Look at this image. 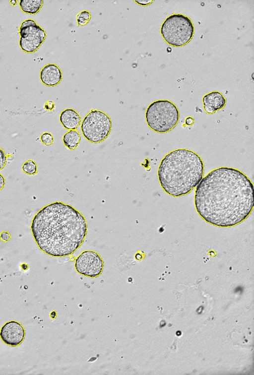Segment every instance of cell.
Masks as SVG:
<instances>
[{
	"label": "cell",
	"mask_w": 254,
	"mask_h": 375,
	"mask_svg": "<svg viewBox=\"0 0 254 375\" xmlns=\"http://www.w3.org/2000/svg\"><path fill=\"white\" fill-rule=\"evenodd\" d=\"M254 185L240 171L220 167L202 178L196 188L194 204L200 217L220 227L236 226L245 220L254 204Z\"/></svg>",
	"instance_id": "cell-1"
},
{
	"label": "cell",
	"mask_w": 254,
	"mask_h": 375,
	"mask_svg": "<svg viewBox=\"0 0 254 375\" xmlns=\"http://www.w3.org/2000/svg\"><path fill=\"white\" fill-rule=\"evenodd\" d=\"M31 229L40 249L47 254H72L82 244L87 231L85 217L72 206L61 201L48 204L34 216Z\"/></svg>",
	"instance_id": "cell-2"
},
{
	"label": "cell",
	"mask_w": 254,
	"mask_h": 375,
	"mask_svg": "<svg viewBox=\"0 0 254 375\" xmlns=\"http://www.w3.org/2000/svg\"><path fill=\"white\" fill-rule=\"evenodd\" d=\"M204 172L203 162L194 152L179 149L167 154L158 170L161 187L168 194L181 196L190 192L199 184Z\"/></svg>",
	"instance_id": "cell-3"
},
{
	"label": "cell",
	"mask_w": 254,
	"mask_h": 375,
	"mask_svg": "<svg viewBox=\"0 0 254 375\" xmlns=\"http://www.w3.org/2000/svg\"><path fill=\"white\" fill-rule=\"evenodd\" d=\"M145 118L148 125L159 133L170 131L177 125L179 112L176 105L167 100H159L147 108Z\"/></svg>",
	"instance_id": "cell-4"
},
{
	"label": "cell",
	"mask_w": 254,
	"mask_h": 375,
	"mask_svg": "<svg viewBox=\"0 0 254 375\" xmlns=\"http://www.w3.org/2000/svg\"><path fill=\"white\" fill-rule=\"evenodd\" d=\"M161 34L170 45L179 47L188 44L194 34V26L188 16L173 14L168 17L162 24Z\"/></svg>",
	"instance_id": "cell-5"
},
{
	"label": "cell",
	"mask_w": 254,
	"mask_h": 375,
	"mask_svg": "<svg viewBox=\"0 0 254 375\" xmlns=\"http://www.w3.org/2000/svg\"><path fill=\"white\" fill-rule=\"evenodd\" d=\"M112 128V121L104 112L91 110L85 117L81 125L84 137L89 141L98 143L109 136Z\"/></svg>",
	"instance_id": "cell-6"
},
{
	"label": "cell",
	"mask_w": 254,
	"mask_h": 375,
	"mask_svg": "<svg viewBox=\"0 0 254 375\" xmlns=\"http://www.w3.org/2000/svg\"><path fill=\"white\" fill-rule=\"evenodd\" d=\"M19 46L26 53L35 52L44 41L45 30L32 19L24 21L19 28Z\"/></svg>",
	"instance_id": "cell-7"
},
{
	"label": "cell",
	"mask_w": 254,
	"mask_h": 375,
	"mask_svg": "<svg viewBox=\"0 0 254 375\" xmlns=\"http://www.w3.org/2000/svg\"><path fill=\"white\" fill-rule=\"evenodd\" d=\"M104 261L97 252L85 250L76 258L75 268L76 271L83 276L90 278L99 276L102 273Z\"/></svg>",
	"instance_id": "cell-8"
},
{
	"label": "cell",
	"mask_w": 254,
	"mask_h": 375,
	"mask_svg": "<svg viewBox=\"0 0 254 375\" xmlns=\"http://www.w3.org/2000/svg\"><path fill=\"white\" fill-rule=\"evenodd\" d=\"M25 330L17 321L12 320L6 322L1 328L0 337L6 344L15 347L20 345L25 337Z\"/></svg>",
	"instance_id": "cell-9"
},
{
	"label": "cell",
	"mask_w": 254,
	"mask_h": 375,
	"mask_svg": "<svg viewBox=\"0 0 254 375\" xmlns=\"http://www.w3.org/2000/svg\"><path fill=\"white\" fill-rule=\"evenodd\" d=\"M40 79L42 82L46 86H56L62 80V73L61 70L55 64H48L41 70Z\"/></svg>",
	"instance_id": "cell-10"
},
{
	"label": "cell",
	"mask_w": 254,
	"mask_h": 375,
	"mask_svg": "<svg viewBox=\"0 0 254 375\" xmlns=\"http://www.w3.org/2000/svg\"><path fill=\"white\" fill-rule=\"evenodd\" d=\"M202 102L205 111L211 114L223 108L226 100L220 92L212 91L204 96Z\"/></svg>",
	"instance_id": "cell-11"
},
{
	"label": "cell",
	"mask_w": 254,
	"mask_h": 375,
	"mask_svg": "<svg viewBox=\"0 0 254 375\" xmlns=\"http://www.w3.org/2000/svg\"><path fill=\"white\" fill-rule=\"evenodd\" d=\"M60 121L65 129L73 130L80 125L81 118L78 113L74 109H66L61 113Z\"/></svg>",
	"instance_id": "cell-12"
},
{
	"label": "cell",
	"mask_w": 254,
	"mask_h": 375,
	"mask_svg": "<svg viewBox=\"0 0 254 375\" xmlns=\"http://www.w3.org/2000/svg\"><path fill=\"white\" fill-rule=\"evenodd\" d=\"M80 140V134L75 129L69 130L68 132L64 133L63 138L64 145L68 149L71 150H74L78 147Z\"/></svg>",
	"instance_id": "cell-13"
},
{
	"label": "cell",
	"mask_w": 254,
	"mask_h": 375,
	"mask_svg": "<svg viewBox=\"0 0 254 375\" xmlns=\"http://www.w3.org/2000/svg\"><path fill=\"white\" fill-rule=\"evenodd\" d=\"M43 3V0H20L19 6L24 12L34 14L39 11Z\"/></svg>",
	"instance_id": "cell-14"
},
{
	"label": "cell",
	"mask_w": 254,
	"mask_h": 375,
	"mask_svg": "<svg viewBox=\"0 0 254 375\" xmlns=\"http://www.w3.org/2000/svg\"><path fill=\"white\" fill-rule=\"evenodd\" d=\"M23 171L28 175H34L37 173L36 163L32 160H28L23 165Z\"/></svg>",
	"instance_id": "cell-15"
},
{
	"label": "cell",
	"mask_w": 254,
	"mask_h": 375,
	"mask_svg": "<svg viewBox=\"0 0 254 375\" xmlns=\"http://www.w3.org/2000/svg\"><path fill=\"white\" fill-rule=\"evenodd\" d=\"M90 13L86 10L80 12L76 16V20L78 26H84L87 24L91 19Z\"/></svg>",
	"instance_id": "cell-16"
},
{
	"label": "cell",
	"mask_w": 254,
	"mask_h": 375,
	"mask_svg": "<svg viewBox=\"0 0 254 375\" xmlns=\"http://www.w3.org/2000/svg\"><path fill=\"white\" fill-rule=\"evenodd\" d=\"M41 140L44 145H50L54 142V137L49 132H44L41 136Z\"/></svg>",
	"instance_id": "cell-17"
},
{
	"label": "cell",
	"mask_w": 254,
	"mask_h": 375,
	"mask_svg": "<svg viewBox=\"0 0 254 375\" xmlns=\"http://www.w3.org/2000/svg\"><path fill=\"white\" fill-rule=\"evenodd\" d=\"M6 157L4 151L0 148V170L2 169L6 163Z\"/></svg>",
	"instance_id": "cell-18"
},
{
	"label": "cell",
	"mask_w": 254,
	"mask_h": 375,
	"mask_svg": "<svg viewBox=\"0 0 254 375\" xmlns=\"http://www.w3.org/2000/svg\"><path fill=\"white\" fill-rule=\"evenodd\" d=\"M0 238L3 242H7L10 240L11 236L8 232L3 231L0 234Z\"/></svg>",
	"instance_id": "cell-19"
},
{
	"label": "cell",
	"mask_w": 254,
	"mask_h": 375,
	"mask_svg": "<svg viewBox=\"0 0 254 375\" xmlns=\"http://www.w3.org/2000/svg\"><path fill=\"white\" fill-rule=\"evenodd\" d=\"M44 108L47 110L52 111L55 108V104L51 101H48L45 104Z\"/></svg>",
	"instance_id": "cell-20"
},
{
	"label": "cell",
	"mask_w": 254,
	"mask_h": 375,
	"mask_svg": "<svg viewBox=\"0 0 254 375\" xmlns=\"http://www.w3.org/2000/svg\"><path fill=\"white\" fill-rule=\"evenodd\" d=\"M134 1L141 5H147L151 3L153 0H135Z\"/></svg>",
	"instance_id": "cell-21"
},
{
	"label": "cell",
	"mask_w": 254,
	"mask_h": 375,
	"mask_svg": "<svg viewBox=\"0 0 254 375\" xmlns=\"http://www.w3.org/2000/svg\"><path fill=\"white\" fill-rule=\"evenodd\" d=\"M5 185V180L3 176L0 174V191L3 188Z\"/></svg>",
	"instance_id": "cell-22"
},
{
	"label": "cell",
	"mask_w": 254,
	"mask_h": 375,
	"mask_svg": "<svg viewBox=\"0 0 254 375\" xmlns=\"http://www.w3.org/2000/svg\"><path fill=\"white\" fill-rule=\"evenodd\" d=\"M194 123V119L192 117H188L186 119V124L188 125H191Z\"/></svg>",
	"instance_id": "cell-23"
},
{
	"label": "cell",
	"mask_w": 254,
	"mask_h": 375,
	"mask_svg": "<svg viewBox=\"0 0 254 375\" xmlns=\"http://www.w3.org/2000/svg\"><path fill=\"white\" fill-rule=\"evenodd\" d=\"M21 268H22V269H23V270H27V269L28 268V265H27V264H25V263H23V264H22L21 265Z\"/></svg>",
	"instance_id": "cell-24"
},
{
	"label": "cell",
	"mask_w": 254,
	"mask_h": 375,
	"mask_svg": "<svg viewBox=\"0 0 254 375\" xmlns=\"http://www.w3.org/2000/svg\"><path fill=\"white\" fill-rule=\"evenodd\" d=\"M10 2L12 5H15L17 3V1L15 0H11L10 1Z\"/></svg>",
	"instance_id": "cell-25"
}]
</instances>
